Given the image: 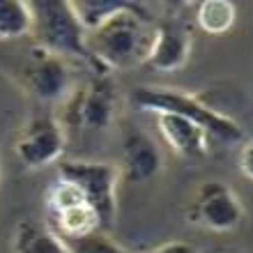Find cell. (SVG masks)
<instances>
[{
	"instance_id": "cell-1",
	"label": "cell",
	"mask_w": 253,
	"mask_h": 253,
	"mask_svg": "<svg viewBox=\"0 0 253 253\" xmlns=\"http://www.w3.org/2000/svg\"><path fill=\"white\" fill-rule=\"evenodd\" d=\"M154 37V21L145 5H136L87 33V51L106 74L145 65Z\"/></svg>"
},
{
	"instance_id": "cell-2",
	"label": "cell",
	"mask_w": 253,
	"mask_h": 253,
	"mask_svg": "<svg viewBox=\"0 0 253 253\" xmlns=\"http://www.w3.org/2000/svg\"><path fill=\"white\" fill-rule=\"evenodd\" d=\"M131 101L138 111L145 113H177L184 115L207 131V136L226 145H240L249 138L244 126L219 108L210 106L200 94L187 92L180 87L168 85H138L133 87Z\"/></svg>"
},
{
	"instance_id": "cell-3",
	"label": "cell",
	"mask_w": 253,
	"mask_h": 253,
	"mask_svg": "<svg viewBox=\"0 0 253 253\" xmlns=\"http://www.w3.org/2000/svg\"><path fill=\"white\" fill-rule=\"evenodd\" d=\"M33 14L35 46L58 55L62 60H81L92 74H106L87 51V33L74 16L72 5L62 0H37L28 2Z\"/></svg>"
},
{
	"instance_id": "cell-4",
	"label": "cell",
	"mask_w": 253,
	"mask_h": 253,
	"mask_svg": "<svg viewBox=\"0 0 253 253\" xmlns=\"http://www.w3.org/2000/svg\"><path fill=\"white\" fill-rule=\"evenodd\" d=\"M58 177L72 182L99 216L101 233H108L118 219V184L120 170L111 161L65 159L58 166Z\"/></svg>"
},
{
	"instance_id": "cell-5",
	"label": "cell",
	"mask_w": 253,
	"mask_h": 253,
	"mask_svg": "<svg viewBox=\"0 0 253 253\" xmlns=\"http://www.w3.org/2000/svg\"><path fill=\"white\" fill-rule=\"evenodd\" d=\"M118 87L113 74H92V79L72 90L65 99V115L58 118L62 126L104 131L113 125L118 115Z\"/></svg>"
},
{
	"instance_id": "cell-6",
	"label": "cell",
	"mask_w": 253,
	"mask_h": 253,
	"mask_svg": "<svg viewBox=\"0 0 253 253\" xmlns=\"http://www.w3.org/2000/svg\"><path fill=\"white\" fill-rule=\"evenodd\" d=\"M244 203L230 184L221 180L203 182L187 205V221L210 233H230L242 226Z\"/></svg>"
},
{
	"instance_id": "cell-7",
	"label": "cell",
	"mask_w": 253,
	"mask_h": 253,
	"mask_svg": "<svg viewBox=\"0 0 253 253\" xmlns=\"http://www.w3.org/2000/svg\"><path fill=\"white\" fill-rule=\"evenodd\" d=\"M14 157L28 170H42L58 164L67 150V131L55 115L40 113L23 122L12 143Z\"/></svg>"
},
{
	"instance_id": "cell-8",
	"label": "cell",
	"mask_w": 253,
	"mask_h": 253,
	"mask_svg": "<svg viewBox=\"0 0 253 253\" xmlns=\"http://www.w3.org/2000/svg\"><path fill=\"white\" fill-rule=\"evenodd\" d=\"M19 81L30 97L44 104L65 101L74 90L69 62L40 46L30 48V55L21 69Z\"/></svg>"
},
{
	"instance_id": "cell-9",
	"label": "cell",
	"mask_w": 253,
	"mask_h": 253,
	"mask_svg": "<svg viewBox=\"0 0 253 253\" xmlns=\"http://www.w3.org/2000/svg\"><path fill=\"white\" fill-rule=\"evenodd\" d=\"M193 51V37L187 23L177 19H168L154 23V37L145 67L161 74H173L184 69Z\"/></svg>"
},
{
	"instance_id": "cell-10",
	"label": "cell",
	"mask_w": 253,
	"mask_h": 253,
	"mask_svg": "<svg viewBox=\"0 0 253 253\" xmlns=\"http://www.w3.org/2000/svg\"><path fill=\"white\" fill-rule=\"evenodd\" d=\"M120 177L131 184L154 180L164 170V154L159 143L138 126H131L122 138V166Z\"/></svg>"
},
{
	"instance_id": "cell-11",
	"label": "cell",
	"mask_w": 253,
	"mask_h": 253,
	"mask_svg": "<svg viewBox=\"0 0 253 253\" xmlns=\"http://www.w3.org/2000/svg\"><path fill=\"white\" fill-rule=\"evenodd\" d=\"M157 129L166 145L173 150L177 157L189 161L205 159L212 147V138L207 131L193 120L177 113H157Z\"/></svg>"
},
{
	"instance_id": "cell-12",
	"label": "cell",
	"mask_w": 253,
	"mask_h": 253,
	"mask_svg": "<svg viewBox=\"0 0 253 253\" xmlns=\"http://www.w3.org/2000/svg\"><path fill=\"white\" fill-rule=\"evenodd\" d=\"M12 251L14 253H72V249L46 223L23 219L12 235Z\"/></svg>"
},
{
	"instance_id": "cell-13",
	"label": "cell",
	"mask_w": 253,
	"mask_h": 253,
	"mask_svg": "<svg viewBox=\"0 0 253 253\" xmlns=\"http://www.w3.org/2000/svg\"><path fill=\"white\" fill-rule=\"evenodd\" d=\"M69 5H72L74 16L79 19L83 30L90 33L97 26H101L104 21H108L111 16L126 12V9L136 7L138 2H129V0H76V2H69Z\"/></svg>"
},
{
	"instance_id": "cell-14",
	"label": "cell",
	"mask_w": 253,
	"mask_h": 253,
	"mask_svg": "<svg viewBox=\"0 0 253 253\" xmlns=\"http://www.w3.org/2000/svg\"><path fill=\"white\" fill-rule=\"evenodd\" d=\"M196 23L207 35H226L237 23V7L230 0H205L196 9Z\"/></svg>"
},
{
	"instance_id": "cell-15",
	"label": "cell",
	"mask_w": 253,
	"mask_h": 253,
	"mask_svg": "<svg viewBox=\"0 0 253 253\" xmlns=\"http://www.w3.org/2000/svg\"><path fill=\"white\" fill-rule=\"evenodd\" d=\"M33 30L30 5L23 0H0V42H16Z\"/></svg>"
},
{
	"instance_id": "cell-16",
	"label": "cell",
	"mask_w": 253,
	"mask_h": 253,
	"mask_svg": "<svg viewBox=\"0 0 253 253\" xmlns=\"http://www.w3.org/2000/svg\"><path fill=\"white\" fill-rule=\"evenodd\" d=\"M69 249L72 253H129L108 233H94L79 242H69Z\"/></svg>"
},
{
	"instance_id": "cell-17",
	"label": "cell",
	"mask_w": 253,
	"mask_h": 253,
	"mask_svg": "<svg viewBox=\"0 0 253 253\" xmlns=\"http://www.w3.org/2000/svg\"><path fill=\"white\" fill-rule=\"evenodd\" d=\"M145 253H200V249L187 240H170V242L159 244V247L150 249V251H145Z\"/></svg>"
},
{
	"instance_id": "cell-18",
	"label": "cell",
	"mask_w": 253,
	"mask_h": 253,
	"mask_svg": "<svg viewBox=\"0 0 253 253\" xmlns=\"http://www.w3.org/2000/svg\"><path fill=\"white\" fill-rule=\"evenodd\" d=\"M240 157H237V164H240V170L242 175L247 177V180H251L253 177V161H251V154H253V143L251 138H247L244 143H240Z\"/></svg>"
}]
</instances>
